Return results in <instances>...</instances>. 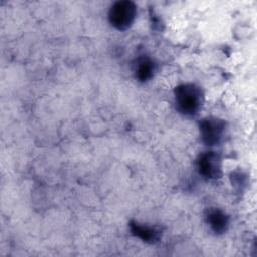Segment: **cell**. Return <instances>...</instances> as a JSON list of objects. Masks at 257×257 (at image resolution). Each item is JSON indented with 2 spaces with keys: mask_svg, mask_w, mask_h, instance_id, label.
I'll return each mask as SVG.
<instances>
[{
  "mask_svg": "<svg viewBox=\"0 0 257 257\" xmlns=\"http://www.w3.org/2000/svg\"><path fill=\"white\" fill-rule=\"evenodd\" d=\"M177 109L185 115L198 113L204 102V92L194 83H183L175 88Z\"/></svg>",
  "mask_w": 257,
  "mask_h": 257,
  "instance_id": "cell-1",
  "label": "cell"
},
{
  "mask_svg": "<svg viewBox=\"0 0 257 257\" xmlns=\"http://www.w3.org/2000/svg\"><path fill=\"white\" fill-rule=\"evenodd\" d=\"M199 173L206 179L216 180L222 176L221 157L215 152H205L197 160Z\"/></svg>",
  "mask_w": 257,
  "mask_h": 257,
  "instance_id": "cell-4",
  "label": "cell"
},
{
  "mask_svg": "<svg viewBox=\"0 0 257 257\" xmlns=\"http://www.w3.org/2000/svg\"><path fill=\"white\" fill-rule=\"evenodd\" d=\"M137 16V5L130 0L114 2L108 10V20L117 30H126Z\"/></svg>",
  "mask_w": 257,
  "mask_h": 257,
  "instance_id": "cell-2",
  "label": "cell"
},
{
  "mask_svg": "<svg viewBox=\"0 0 257 257\" xmlns=\"http://www.w3.org/2000/svg\"><path fill=\"white\" fill-rule=\"evenodd\" d=\"M206 220L212 231L218 235L224 234L229 228V217L220 209H209Z\"/></svg>",
  "mask_w": 257,
  "mask_h": 257,
  "instance_id": "cell-5",
  "label": "cell"
},
{
  "mask_svg": "<svg viewBox=\"0 0 257 257\" xmlns=\"http://www.w3.org/2000/svg\"><path fill=\"white\" fill-rule=\"evenodd\" d=\"M201 138L207 146H215L220 143L226 128L225 120L218 117H206L199 124Z\"/></svg>",
  "mask_w": 257,
  "mask_h": 257,
  "instance_id": "cell-3",
  "label": "cell"
},
{
  "mask_svg": "<svg viewBox=\"0 0 257 257\" xmlns=\"http://www.w3.org/2000/svg\"><path fill=\"white\" fill-rule=\"evenodd\" d=\"M130 229L134 236L140 238L146 243L153 244L160 240V232L152 227L141 225L137 222H131Z\"/></svg>",
  "mask_w": 257,
  "mask_h": 257,
  "instance_id": "cell-6",
  "label": "cell"
},
{
  "mask_svg": "<svg viewBox=\"0 0 257 257\" xmlns=\"http://www.w3.org/2000/svg\"><path fill=\"white\" fill-rule=\"evenodd\" d=\"M136 77L141 82H146L151 79L155 72V63L148 56H141L136 63Z\"/></svg>",
  "mask_w": 257,
  "mask_h": 257,
  "instance_id": "cell-7",
  "label": "cell"
}]
</instances>
